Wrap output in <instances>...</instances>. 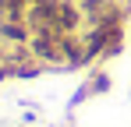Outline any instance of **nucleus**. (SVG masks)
I'll list each match as a JSON object with an SVG mask.
<instances>
[{"label":"nucleus","instance_id":"obj_2","mask_svg":"<svg viewBox=\"0 0 131 127\" xmlns=\"http://www.w3.org/2000/svg\"><path fill=\"white\" fill-rule=\"evenodd\" d=\"M21 4H25V7H32V4H43V0H21Z\"/></svg>","mask_w":131,"mask_h":127},{"label":"nucleus","instance_id":"obj_1","mask_svg":"<svg viewBox=\"0 0 131 127\" xmlns=\"http://www.w3.org/2000/svg\"><path fill=\"white\" fill-rule=\"evenodd\" d=\"M103 92H110V74H106V71H92V74H89V81L82 85V88H78L74 95H71V103H67V106L74 109V106L89 103L92 95H103Z\"/></svg>","mask_w":131,"mask_h":127}]
</instances>
